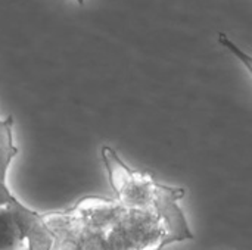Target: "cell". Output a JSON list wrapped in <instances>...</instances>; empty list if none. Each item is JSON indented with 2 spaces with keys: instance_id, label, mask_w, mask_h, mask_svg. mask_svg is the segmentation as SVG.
Here are the masks:
<instances>
[{
  "instance_id": "obj_1",
  "label": "cell",
  "mask_w": 252,
  "mask_h": 250,
  "mask_svg": "<svg viewBox=\"0 0 252 250\" xmlns=\"http://www.w3.org/2000/svg\"><path fill=\"white\" fill-rule=\"evenodd\" d=\"M185 192L182 189H173L162 184L151 183V200L155 205L159 217L162 218L165 234L161 240L158 249L176 243L193 239V233L190 231L188 221L185 218L183 211L177 206V200L182 199Z\"/></svg>"
},
{
  "instance_id": "obj_2",
  "label": "cell",
  "mask_w": 252,
  "mask_h": 250,
  "mask_svg": "<svg viewBox=\"0 0 252 250\" xmlns=\"http://www.w3.org/2000/svg\"><path fill=\"white\" fill-rule=\"evenodd\" d=\"M102 159L105 162L109 183L117 193V196L124 203H136L139 202L145 194L151 197V183L145 177L137 175L134 171H131L115 153L114 149L103 146L102 147Z\"/></svg>"
},
{
  "instance_id": "obj_3",
  "label": "cell",
  "mask_w": 252,
  "mask_h": 250,
  "mask_svg": "<svg viewBox=\"0 0 252 250\" xmlns=\"http://www.w3.org/2000/svg\"><path fill=\"white\" fill-rule=\"evenodd\" d=\"M7 209L16 224L22 239L28 242V250H50L53 246V234L46 225L43 217L24 206L15 196L7 202Z\"/></svg>"
},
{
  "instance_id": "obj_4",
  "label": "cell",
  "mask_w": 252,
  "mask_h": 250,
  "mask_svg": "<svg viewBox=\"0 0 252 250\" xmlns=\"http://www.w3.org/2000/svg\"><path fill=\"white\" fill-rule=\"evenodd\" d=\"M13 118L0 119V181H6L7 169L13 158L18 155V147L13 144Z\"/></svg>"
},
{
  "instance_id": "obj_5",
  "label": "cell",
  "mask_w": 252,
  "mask_h": 250,
  "mask_svg": "<svg viewBox=\"0 0 252 250\" xmlns=\"http://www.w3.org/2000/svg\"><path fill=\"white\" fill-rule=\"evenodd\" d=\"M22 236L16 228L7 206H0V250H16L22 246Z\"/></svg>"
},
{
  "instance_id": "obj_6",
  "label": "cell",
  "mask_w": 252,
  "mask_h": 250,
  "mask_svg": "<svg viewBox=\"0 0 252 250\" xmlns=\"http://www.w3.org/2000/svg\"><path fill=\"white\" fill-rule=\"evenodd\" d=\"M219 41L229 50V52H232L239 60H242L244 63H245V66H247V69L250 71V74H251V71H252V63H251V57L247 55V53H244L227 35H224V34H219Z\"/></svg>"
},
{
  "instance_id": "obj_7",
  "label": "cell",
  "mask_w": 252,
  "mask_h": 250,
  "mask_svg": "<svg viewBox=\"0 0 252 250\" xmlns=\"http://www.w3.org/2000/svg\"><path fill=\"white\" fill-rule=\"evenodd\" d=\"M56 250H81V243L77 237L66 236L63 240H61L58 243Z\"/></svg>"
},
{
  "instance_id": "obj_8",
  "label": "cell",
  "mask_w": 252,
  "mask_h": 250,
  "mask_svg": "<svg viewBox=\"0 0 252 250\" xmlns=\"http://www.w3.org/2000/svg\"><path fill=\"white\" fill-rule=\"evenodd\" d=\"M12 193L9 192L7 186H6V181H0V206H6L7 202L12 199Z\"/></svg>"
},
{
  "instance_id": "obj_9",
  "label": "cell",
  "mask_w": 252,
  "mask_h": 250,
  "mask_svg": "<svg viewBox=\"0 0 252 250\" xmlns=\"http://www.w3.org/2000/svg\"><path fill=\"white\" fill-rule=\"evenodd\" d=\"M75 1H77L78 4H84V0H75Z\"/></svg>"
},
{
  "instance_id": "obj_10",
  "label": "cell",
  "mask_w": 252,
  "mask_h": 250,
  "mask_svg": "<svg viewBox=\"0 0 252 250\" xmlns=\"http://www.w3.org/2000/svg\"><path fill=\"white\" fill-rule=\"evenodd\" d=\"M21 250H28V249H21Z\"/></svg>"
}]
</instances>
